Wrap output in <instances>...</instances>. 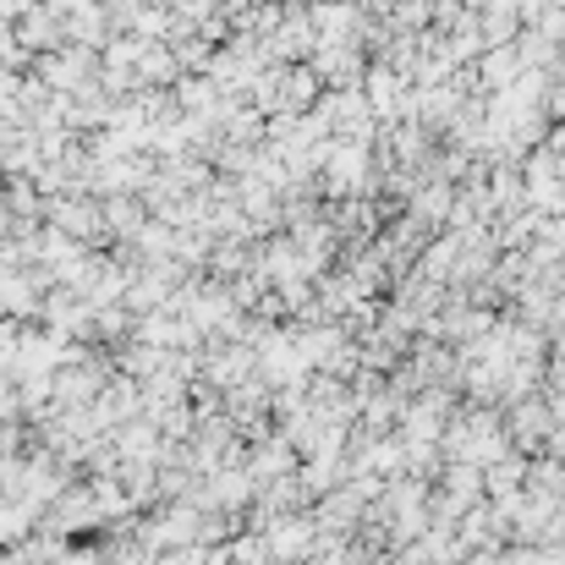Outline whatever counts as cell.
Instances as JSON below:
<instances>
[{
  "label": "cell",
  "mask_w": 565,
  "mask_h": 565,
  "mask_svg": "<svg viewBox=\"0 0 565 565\" xmlns=\"http://www.w3.org/2000/svg\"><path fill=\"white\" fill-rule=\"evenodd\" d=\"M39 77H44V88H88V77H94V55L88 50H61V55H44L39 61Z\"/></svg>",
  "instance_id": "obj_1"
},
{
  "label": "cell",
  "mask_w": 565,
  "mask_h": 565,
  "mask_svg": "<svg viewBox=\"0 0 565 565\" xmlns=\"http://www.w3.org/2000/svg\"><path fill=\"white\" fill-rule=\"evenodd\" d=\"M467 565H500V561L494 555H478V561H467Z\"/></svg>",
  "instance_id": "obj_2"
}]
</instances>
